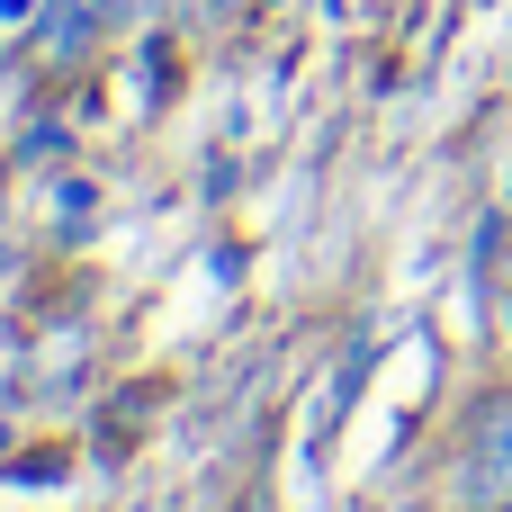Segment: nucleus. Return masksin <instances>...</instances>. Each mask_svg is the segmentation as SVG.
Here are the masks:
<instances>
[{
  "label": "nucleus",
  "instance_id": "nucleus-3",
  "mask_svg": "<svg viewBox=\"0 0 512 512\" xmlns=\"http://www.w3.org/2000/svg\"><path fill=\"white\" fill-rule=\"evenodd\" d=\"M504 189H512V162H504Z\"/></svg>",
  "mask_w": 512,
  "mask_h": 512
},
{
  "label": "nucleus",
  "instance_id": "nucleus-2",
  "mask_svg": "<svg viewBox=\"0 0 512 512\" xmlns=\"http://www.w3.org/2000/svg\"><path fill=\"white\" fill-rule=\"evenodd\" d=\"M504 306H512V252H504Z\"/></svg>",
  "mask_w": 512,
  "mask_h": 512
},
{
  "label": "nucleus",
  "instance_id": "nucleus-1",
  "mask_svg": "<svg viewBox=\"0 0 512 512\" xmlns=\"http://www.w3.org/2000/svg\"><path fill=\"white\" fill-rule=\"evenodd\" d=\"M459 504L468 512H512V396H495L468 432V459H459Z\"/></svg>",
  "mask_w": 512,
  "mask_h": 512
}]
</instances>
